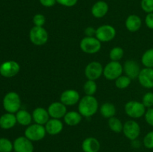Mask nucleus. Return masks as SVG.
Listing matches in <instances>:
<instances>
[{
  "instance_id": "6e6552de",
  "label": "nucleus",
  "mask_w": 153,
  "mask_h": 152,
  "mask_svg": "<svg viewBox=\"0 0 153 152\" xmlns=\"http://www.w3.org/2000/svg\"><path fill=\"white\" fill-rule=\"evenodd\" d=\"M116 30L110 25H103L96 30V37L100 42H110L116 36Z\"/></svg>"
},
{
  "instance_id": "2f4dec72",
  "label": "nucleus",
  "mask_w": 153,
  "mask_h": 152,
  "mask_svg": "<svg viewBox=\"0 0 153 152\" xmlns=\"http://www.w3.org/2000/svg\"><path fill=\"white\" fill-rule=\"evenodd\" d=\"M142 103L146 107L151 108L153 106V92H146L143 96Z\"/></svg>"
},
{
  "instance_id": "ea45409f",
  "label": "nucleus",
  "mask_w": 153,
  "mask_h": 152,
  "mask_svg": "<svg viewBox=\"0 0 153 152\" xmlns=\"http://www.w3.org/2000/svg\"><path fill=\"white\" fill-rule=\"evenodd\" d=\"M85 33L87 37H93L94 35H96V30L93 27H88L85 29Z\"/></svg>"
},
{
  "instance_id": "bb28decb",
  "label": "nucleus",
  "mask_w": 153,
  "mask_h": 152,
  "mask_svg": "<svg viewBox=\"0 0 153 152\" xmlns=\"http://www.w3.org/2000/svg\"><path fill=\"white\" fill-rule=\"evenodd\" d=\"M108 126L110 129L115 133H120L123 129V125L121 121L114 116L108 119Z\"/></svg>"
},
{
  "instance_id": "ddd939ff",
  "label": "nucleus",
  "mask_w": 153,
  "mask_h": 152,
  "mask_svg": "<svg viewBox=\"0 0 153 152\" xmlns=\"http://www.w3.org/2000/svg\"><path fill=\"white\" fill-rule=\"evenodd\" d=\"M48 113L49 116L52 119H60L61 118H64L67 112V107L62 102H55L52 103L48 107Z\"/></svg>"
},
{
  "instance_id": "aec40b11",
  "label": "nucleus",
  "mask_w": 153,
  "mask_h": 152,
  "mask_svg": "<svg viewBox=\"0 0 153 152\" xmlns=\"http://www.w3.org/2000/svg\"><path fill=\"white\" fill-rule=\"evenodd\" d=\"M108 11V5L104 1H99L93 5L91 13L96 18H102Z\"/></svg>"
},
{
  "instance_id": "7c9ffc66",
  "label": "nucleus",
  "mask_w": 153,
  "mask_h": 152,
  "mask_svg": "<svg viewBox=\"0 0 153 152\" xmlns=\"http://www.w3.org/2000/svg\"><path fill=\"white\" fill-rule=\"evenodd\" d=\"M13 144L6 138H0V152H11Z\"/></svg>"
},
{
  "instance_id": "4c0bfd02",
  "label": "nucleus",
  "mask_w": 153,
  "mask_h": 152,
  "mask_svg": "<svg viewBox=\"0 0 153 152\" xmlns=\"http://www.w3.org/2000/svg\"><path fill=\"white\" fill-rule=\"evenodd\" d=\"M145 23L149 29L153 30V13H148L145 18Z\"/></svg>"
},
{
  "instance_id": "f704fd0d",
  "label": "nucleus",
  "mask_w": 153,
  "mask_h": 152,
  "mask_svg": "<svg viewBox=\"0 0 153 152\" xmlns=\"http://www.w3.org/2000/svg\"><path fill=\"white\" fill-rule=\"evenodd\" d=\"M45 22H46V17L41 13H37V14L34 15L33 17V23H34V26L43 27Z\"/></svg>"
},
{
  "instance_id": "a211bd4d",
  "label": "nucleus",
  "mask_w": 153,
  "mask_h": 152,
  "mask_svg": "<svg viewBox=\"0 0 153 152\" xmlns=\"http://www.w3.org/2000/svg\"><path fill=\"white\" fill-rule=\"evenodd\" d=\"M32 119L36 124L39 125H46L49 120V114L48 110L43 107H37L33 111Z\"/></svg>"
},
{
  "instance_id": "1a4fd4ad",
  "label": "nucleus",
  "mask_w": 153,
  "mask_h": 152,
  "mask_svg": "<svg viewBox=\"0 0 153 152\" xmlns=\"http://www.w3.org/2000/svg\"><path fill=\"white\" fill-rule=\"evenodd\" d=\"M103 70L104 69L100 62L93 61L87 65L85 70V74L88 80H96L97 79L100 78V76L103 74Z\"/></svg>"
},
{
  "instance_id": "423d86ee",
  "label": "nucleus",
  "mask_w": 153,
  "mask_h": 152,
  "mask_svg": "<svg viewBox=\"0 0 153 152\" xmlns=\"http://www.w3.org/2000/svg\"><path fill=\"white\" fill-rule=\"evenodd\" d=\"M80 48L86 54H95L101 49V42L94 37H86L80 42Z\"/></svg>"
},
{
  "instance_id": "20e7f679",
  "label": "nucleus",
  "mask_w": 153,
  "mask_h": 152,
  "mask_svg": "<svg viewBox=\"0 0 153 152\" xmlns=\"http://www.w3.org/2000/svg\"><path fill=\"white\" fill-rule=\"evenodd\" d=\"M125 112L128 116L134 119L142 117L146 113V107L142 102L130 101L125 105Z\"/></svg>"
},
{
  "instance_id": "b1692460",
  "label": "nucleus",
  "mask_w": 153,
  "mask_h": 152,
  "mask_svg": "<svg viewBox=\"0 0 153 152\" xmlns=\"http://www.w3.org/2000/svg\"><path fill=\"white\" fill-rule=\"evenodd\" d=\"M16 118L18 123L23 126L30 125L32 120V116L25 110H19L16 112Z\"/></svg>"
},
{
  "instance_id": "f257e3e1",
  "label": "nucleus",
  "mask_w": 153,
  "mask_h": 152,
  "mask_svg": "<svg viewBox=\"0 0 153 152\" xmlns=\"http://www.w3.org/2000/svg\"><path fill=\"white\" fill-rule=\"evenodd\" d=\"M99 103L94 95H85L79 101V112L85 117H91L97 112Z\"/></svg>"
},
{
  "instance_id": "393cba45",
  "label": "nucleus",
  "mask_w": 153,
  "mask_h": 152,
  "mask_svg": "<svg viewBox=\"0 0 153 152\" xmlns=\"http://www.w3.org/2000/svg\"><path fill=\"white\" fill-rule=\"evenodd\" d=\"M100 113L103 117L110 119L116 114V107L111 103H105L100 107Z\"/></svg>"
},
{
  "instance_id": "4468645a",
  "label": "nucleus",
  "mask_w": 153,
  "mask_h": 152,
  "mask_svg": "<svg viewBox=\"0 0 153 152\" xmlns=\"http://www.w3.org/2000/svg\"><path fill=\"white\" fill-rule=\"evenodd\" d=\"M140 85L146 89L153 88V68H144L140 70L138 75Z\"/></svg>"
},
{
  "instance_id": "a878e982",
  "label": "nucleus",
  "mask_w": 153,
  "mask_h": 152,
  "mask_svg": "<svg viewBox=\"0 0 153 152\" xmlns=\"http://www.w3.org/2000/svg\"><path fill=\"white\" fill-rule=\"evenodd\" d=\"M141 62L146 68H153V48L148 49L143 53Z\"/></svg>"
},
{
  "instance_id": "c9c22d12",
  "label": "nucleus",
  "mask_w": 153,
  "mask_h": 152,
  "mask_svg": "<svg viewBox=\"0 0 153 152\" xmlns=\"http://www.w3.org/2000/svg\"><path fill=\"white\" fill-rule=\"evenodd\" d=\"M145 119L146 122L149 124L150 126L153 127V108H149L145 113Z\"/></svg>"
},
{
  "instance_id": "39448f33",
  "label": "nucleus",
  "mask_w": 153,
  "mask_h": 152,
  "mask_svg": "<svg viewBox=\"0 0 153 152\" xmlns=\"http://www.w3.org/2000/svg\"><path fill=\"white\" fill-rule=\"evenodd\" d=\"M29 38L31 43L35 46H42L47 42L49 35L44 28L34 26L30 30Z\"/></svg>"
},
{
  "instance_id": "6ab92c4d",
  "label": "nucleus",
  "mask_w": 153,
  "mask_h": 152,
  "mask_svg": "<svg viewBox=\"0 0 153 152\" xmlns=\"http://www.w3.org/2000/svg\"><path fill=\"white\" fill-rule=\"evenodd\" d=\"M100 143L97 139L94 137H88L83 141L82 144L84 152H98L100 151Z\"/></svg>"
},
{
  "instance_id": "412c9836",
  "label": "nucleus",
  "mask_w": 153,
  "mask_h": 152,
  "mask_svg": "<svg viewBox=\"0 0 153 152\" xmlns=\"http://www.w3.org/2000/svg\"><path fill=\"white\" fill-rule=\"evenodd\" d=\"M142 25V20L137 15L132 14L127 17L126 20V27L131 32H135L140 28Z\"/></svg>"
},
{
  "instance_id": "58836bf2",
  "label": "nucleus",
  "mask_w": 153,
  "mask_h": 152,
  "mask_svg": "<svg viewBox=\"0 0 153 152\" xmlns=\"http://www.w3.org/2000/svg\"><path fill=\"white\" fill-rule=\"evenodd\" d=\"M40 2L44 7H50L55 5L57 1L56 0H40Z\"/></svg>"
},
{
  "instance_id": "7ed1b4c3",
  "label": "nucleus",
  "mask_w": 153,
  "mask_h": 152,
  "mask_svg": "<svg viewBox=\"0 0 153 152\" xmlns=\"http://www.w3.org/2000/svg\"><path fill=\"white\" fill-rule=\"evenodd\" d=\"M46 134V131L43 125L39 124L30 125L25 131V137L32 142L40 141L43 139Z\"/></svg>"
},
{
  "instance_id": "c756f323",
  "label": "nucleus",
  "mask_w": 153,
  "mask_h": 152,
  "mask_svg": "<svg viewBox=\"0 0 153 152\" xmlns=\"http://www.w3.org/2000/svg\"><path fill=\"white\" fill-rule=\"evenodd\" d=\"M123 49L122 48L119 47V46L113 48V49L110 51V54H109V56H110L111 60L112 61H120L123 58Z\"/></svg>"
},
{
  "instance_id": "0eeeda50",
  "label": "nucleus",
  "mask_w": 153,
  "mask_h": 152,
  "mask_svg": "<svg viewBox=\"0 0 153 152\" xmlns=\"http://www.w3.org/2000/svg\"><path fill=\"white\" fill-rule=\"evenodd\" d=\"M123 67L119 63V61H112L108 63L103 70V75L108 80H116L121 76Z\"/></svg>"
},
{
  "instance_id": "9b49d317",
  "label": "nucleus",
  "mask_w": 153,
  "mask_h": 152,
  "mask_svg": "<svg viewBox=\"0 0 153 152\" xmlns=\"http://www.w3.org/2000/svg\"><path fill=\"white\" fill-rule=\"evenodd\" d=\"M20 66L14 61H5L0 66V74L4 77H12L19 73Z\"/></svg>"
},
{
  "instance_id": "5701e85b",
  "label": "nucleus",
  "mask_w": 153,
  "mask_h": 152,
  "mask_svg": "<svg viewBox=\"0 0 153 152\" xmlns=\"http://www.w3.org/2000/svg\"><path fill=\"white\" fill-rule=\"evenodd\" d=\"M64 122L69 126H76L82 121V115L76 111L67 112L64 117Z\"/></svg>"
},
{
  "instance_id": "cd10ccee",
  "label": "nucleus",
  "mask_w": 153,
  "mask_h": 152,
  "mask_svg": "<svg viewBox=\"0 0 153 152\" xmlns=\"http://www.w3.org/2000/svg\"><path fill=\"white\" fill-rule=\"evenodd\" d=\"M131 79L126 75H121L116 79L115 85L118 89H123L128 87L131 83Z\"/></svg>"
},
{
  "instance_id": "72a5a7b5",
  "label": "nucleus",
  "mask_w": 153,
  "mask_h": 152,
  "mask_svg": "<svg viewBox=\"0 0 153 152\" xmlns=\"http://www.w3.org/2000/svg\"><path fill=\"white\" fill-rule=\"evenodd\" d=\"M143 145L148 149H153V131L148 133L143 138Z\"/></svg>"
},
{
  "instance_id": "2eb2a0df",
  "label": "nucleus",
  "mask_w": 153,
  "mask_h": 152,
  "mask_svg": "<svg viewBox=\"0 0 153 152\" xmlns=\"http://www.w3.org/2000/svg\"><path fill=\"white\" fill-rule=\"evenodd\" d=\"M80 101L79 93L75 89H67L61 95V102L66 106H72Z\"/></svg>"
},
{
  "instance_id": "4be33fe9",
  "label": "nucleus",
  "mask_w": 153,
  "mask_h": 152,
  "mask_svg": "<svg viewBox=\"0 0 153 152\" xmlns=\"http://www.w3.org/2000/svg\"><path fill=\"white\" fill-rule=\"evenodd\" d=\"M16 122L17 121H16V116L13 113H4L0 117V127L2 129H10L14 127Z\"/></svg>"
},
{
  "instance_id": "c85d7f7f",
  "label": "nucleus",
  "mask_w": 153,
  "mask_h": 152,
  "mask_svg": "<svg viewBox=\"0 0 153 152\" xmlns=\"http://www.w3.org/2000/svg\"><path fill=\"white\" fill-rule=\"evenodd\" d=\"M97 89V85L94 80H88L84 84V91L87 95H94Z\"/></svg>"
},
{
  "instance_id": "f8f14e48",
  "label": "nucleus",
  "mask_w": 153,
  "mask_h": 152,
  "mask_svg": "<svg viewBox=\"0 0 153 152\" xmlns=\"http://www.w3.org/2000/svg\"><path fill=\"white\" fill-rule=\"evenodd\" d=\"M13 150L15 152H34L32 141L25 137H19L13 142Z\"/></svg>"
},
{
  "instance_id": "9d476101",
  "label": "nucleus",
  "mask_w": 153,
  "mask_h": 152,
  "mask_svg": "<svg viewBox=\"0 0 153 152\" xmlns=\"http://www.w3.org/2000/svg\"><path fill=\"white\" fill-rule=\"evenodd\" d=\"M124 135L130 140H135L140 134V127L137 122L134 120L127 121L123 125V129Z\"/></svg>"
},
{
  "instance_id": "f03ea898",
  "label": "nucleus",
  "mask_w": 153,
  "mask_h": 152,
  "mask_svg": "<svg viewBox=\"0 0 153 152\" xmlns=\"http://www.w3.org/2000/svg\"><path fill=\"white\" fill-rule=\"evenodd\" d=\"M21 107L20 97L16 92H7L3 99V107L7 113H15L19 111Z\"/></svg>"
},
{
  "instance_id": "e433bc0d",
  "label": "nucleus",
  "mask_w": 153,
  "mask_h": 152,
  "mask_svg": "<svg viewBox=\"0 0 153 152\" xmlns=\"http://www.w3.org/2000/svg\"><path fill=\"white\" fill-rule=\"evenodd\" d=\"M56 1L65 7H73L76 5L78 0H56Z\"/></svg>"
},
{
  "instance_id": "f3484780",
  "label": "nucleus",
  "mask_w": 153,
  "mask_h": 152,
  "mask_svg": "<svg viewBox=\"0 0 153 152\" xmlns=\"http://www.w3.org/2000/svg\"><path fill=\"white\" fill-rule=\"evenodd\" d=\"M64 125L60 119H49L45 125V128L47 134L49 135H57L62 131Z\"/></svg>"
},
{
  "instance_id": "dca6fc26",
  "label": "nucleus",
  "mask_w": 153,
  "mask_h": 152,
  "mask_svg": "<svg viewBox=\"0 0 153 152\" xmlns=\"http://www.w3.org/2000/svg\"><path fill=\"white\" fill-rule=\"evenodd\" d=\"M123 67V71L125 72L126 76H128L131 79H135L136 77H138L140 72L141 70L138 63L136 61H131V60L126 61Z\"/></svg>"
},
{
  "instance_id": "473e14b6",
  "label": "nucleus",
  "mask_w": 153,
  "mask_h": 152,
  "mask_svg": "<svg viewBox=\"0 0 153 152\" xmlns=\"http://www.w3.org/2000/svg\"><path fill=\"white\" fill-rule=\"evenodd\" d=\"M140 5L146 13H153V0H142Z\"/></svg>"
}]
</instances>
